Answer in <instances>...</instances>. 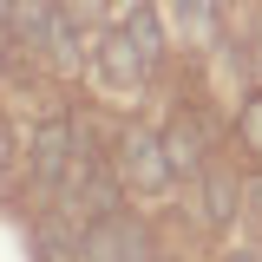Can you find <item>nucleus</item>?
<instances>
[{
	"label": "nucleus",
	"mask_w": 262,
	"mask_h": 262,
	"mask_svg": "<svg viewBox=\"0 0 262 262\" xmlns=\"http://www.w3.org/2000/svg\"><path fill=\"white\" fill-rule=\"evenodd\" d=\"M112 27H125L131 46L144 53V66L164 72V59H170V20H164V7H151V0H125V7L112 13Z\"/></svg>",
	"instance_id": "nucleus-5"
},
{
	"label": "nucleus",
	"mask_w": 262,
	"mask_h": 262,
	"mask_svg": "<svg viewBox=\"0 0 262 262\" xmlns=\"http://www.w3.org/2000/svg\"><path fill=\"white\" fill-rule=\"evenodd\" d=\"M0 13H7V0H0Z\"/></svg>",
	"instance_id": "nucleus-15"
},
{
	"label": "nucleus",
	"mask_w": 262,
	"mask_h": 262,
	"mask_svg": "<svg viewBox=\"0 0 262 262\" xmlns=\"http://www.w3.org/2000/svg\"><path fill=\"white\" fill-rule=\"evenodd\" d=\"M112 164H118L125 190H138V196H164L177 184V177H170V158H164V131H151V125H125L118 131Z\"/></svg>",
	"instance_id": "nucleus-2"
},
{
	"label": "nucleus",
	"mask_w": 262,
	"mask_h": 262,
	"mask_svg": "<svg viewBox=\"0 0 262 262\" xmlns=\"http://www.w3.org/2000/svg\"><path fill=\"white\" fill-rule=\"evenodd\" d=\"M85 66H92L98 85H105V92H118V98H125V92H144V85L158 79V72L144 66V53L131 46V33H125V27H105V33H98Z\"/></svg>",
	"instance_id": "nucleus-3"
},
{
	"label": "nucleus",
	"mask_w": 262,
	"mask_h": 262,
	"mask_svg": "<svg viewBox=\"0 0 262 262\" xmlns=\"http://www.w3.org/2000/svg\"><path fill=\"white\" fill-rule=\"evenodd\" d=\"M164 20H170V39L177 46L210 53L223 39V0H164Z\"/></svg>",
	"instance_id": "nucleus-6"
},
{
	"label": "nucleus",
	"mask_w": 262,
	"mask_h": 262,
	"mask_svg": "<svg viewBox=\"0 0 262 262\" xmlns=\"http://www.w3.org/2000/svg\"><path fill=\"white\" fill-rule=\"evenodd\" d=\"M7 158H13V138H7V125H0V170H7Z\"/></svg>",
	"instance_id": "nucleus-13"
},
{
	"label": "nucleus",
	"mask_w": 262,
	"mask_h": 262,
	"mask_svg": "<svg viewBox=\"0 0 262 262\" xmlns=\"http://www.w3.org/2000/svg\"><path fill=\"white\" fill-rule=\"evenodd\" d=\"M243 216L262 229V170H249V177H243Z\"/></svg>",
	"instance_id": "nucleus-10"
},
{
	"label": "nucleus",
	"mask_w": 262,
	"mask_h": 262,
	"mask_svg": "<svg viewBox=\"0 0 262 262\" xmlns=\"http://www.w3.org/2000/svg\"><path fill=\"white\" fill-rule=\"evenodd\" d=\"M223 262H262V249H256V243H243V249H223Z\"/></svg>",
	"instance_id": "nucleus-12"
},
{
	"label": "nucleus",
	"mask_w": 262,
	"mask_h": 262,
	"mask_svg": "<svg viewBox=\"0 0 262 262\" xmlns=\"http://www.w3.org/2000/svg\"><path fill=\"white\" fill-rule=\"evenodd\" d=\"M249 66H256V85H262V13H256V27H249Z\"/></svg>",
	"instance_id": "nucleus-11"
},
{
	"label": "nucleus",
	"mask_w": 262,
	"mask_h": 262,
	"mask_svg": "<svg viewBox=\"0 0 262 262\" xmlns=\"http://www.w3.org/2000/svg\"><path fill=\"white\" fill-rule=\"evenodd\" d=\"M151 262H177V256H151Z\"/></svg>",
	"instance_id": "nucleus-14"
},
{
	"label": "nucleus",
	"mask_w": 262,
	"mask_h": 262,
	"mask_svg": "<svg viewBox=\"0 0 262 262\" xmlns=\"http://www.w3.org/2000/svg\"><path fill=\"white\" fill-rule=\"evenodd\" d=\"M236 144L262 170V85H243V98H236Z\"/></svg>",
	"instance_id": "nucleus-9"
},
{
	"label": "nucleus",
	"mask_w": 262,
	"mask_h": 262,
	"mask_svg": "<svg viewBox=\"0 0 262 262\" xmlns=\"http://www.w3.org/2000/svg\"><path fill=\"white\" fill-rule=\"evenodd\" d=\"M196 210H203L210 229H229L236 216H243V177H236V164L210 158V170L196 177Z\"/></svg>",
	"instance_id": "nucleus-7"
},
{
	"label": "nucleus",
	"mask_w": 262,
	"mask_h": 262,
	"mask_svg": "<svg viewBox=\"0 0 262 262\" xmlns=\"http://www.w3.org/2000/svg\"><path fill=\"white\" fill-rule=\"evenodd\" d=\"M79 158H85V131L72 125V118H46V125L33 131V144H27V170H33V184L53 196L72 184V170H79Z\"/></svg>",
	"instance_id": "nucleus-1"
},
{
	"label": "nucleus",
	"mask_w": 262,
	"mask_h": 262,
	"mask_svg": "<svg viewBox=\"0 0 262 262\" xmlns=\"http://www.w3.org/2000/svg\"><path fill=\"white\" fill-rule=\"evenodd\" d=\"M164 158H170V177L177 184H190L196 190V177L210 170V138H203V125H196V112H177L170 125H164Z\"/></svg>",
	"instance_id": "nucleus-4"
},
{
	"label": "nucleus",
	"mask_w": 262,
	"mask_h": 262,
	"mask_svg": "<svg viewBox=\"0 0 262 262\" xmlns=\"http://www.w3.org/2000/svg\"><path fill=\"white\" fill-rule=\"evenodd\" d=\"M59 0H7V33L20 53H46V33H53Z\"/></svg>",
	"instance_id": "nucleus-8"
}]
</instances>
